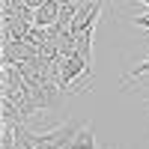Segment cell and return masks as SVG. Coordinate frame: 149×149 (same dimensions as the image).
I'll return each instance as SVG.
<instances>
[{
  "label": "cell",
  "mask_w": 149,
  "mask_h": 149,
  "mask_svg": "<svg viewBox=\"0 0 149 149\" xmlns=\"http://www.w3.org/2000/svg\"><path fill=\"white\" fill-rule=\"evenodd\" d=\"M98 15H102V0H84L78 6V15L72 21V33H81V30H95Z\"/></svg>",
  "instance_id": "1"
},
{
  "label": "cell",
  "mask_w": 149,
  "mask_h": 149,
  "mask_svg": "<svg viewBox=\"0 0 149 149\" xmlns=\"http://www.w3.org/2000/svg\"><path fill=\"white\" fill-rule=\"evenodd\" d=\"M36 149H51V146H36Z\"/></svg>",
  "instance_id": "7"
},
{
  "label": "cell",
  "mask_w": 149,
  "mask_h": 149,
  "mask_svg": "<svg viewBox=\"0 0 149 149\" xmlns=\"http://www.w3.org/2000/svg\"><path fill=\"white\" fill-rule=\"evenodd\" d=\"M74 48H78V54L93 66V30H81V33H74Z\"/></svg>",
  "instance_id": "3"
},
{
  "label": "cell",
  "mask_w": 149,
  "mask_h": 149,
  "mask_svg": "<svg viewBox=\"0 0 149 149\" xmlns=\"http://www.w3.org/2000/svg\"><path fill=\"white\" fill-rule=\"evenodd\" d=\"M143 74H149V60H143V63H137L128 74H125V81L122 84H128V81H134V78H143Z\"/></svg>",
  "instance_id": "5"
},
{
  "label": "cell",
  "mask_w": 149,
  "mask_h": 149,
  "mask_svg": "<svg viewBox=\"0 0 149 149\" xmlns=\"http://www.w3.org/2000/svg\"><path fill=\"white\" fill-rule=\"evenodd\" d=\"M74 149H98V146H95V134H93V122L78 131V137H74Z\"/></svg>",
  "instance_id": "4"
},
{
  "label": "cell",
  "mask_w": 149,
  "mask_h": 149,
  "mask_svg": "<svg viewBox=\"0 0 149 149\" xmlns=\"http://www.w3.org/2000/svg\"><path fill=\"white\" fill-rule=\"evenodd\" d=\"M140 3H146V6H149V0H140Z\"/></svg>",
  "instance_id": "8"
},
{
  "label": "cell",
  "mask_w": 149,
  "mask_h": 149,
  "mask_svg": "<svg viewBox=\"0 0 149 149\" xmlns=\"http://www.w3.org/2000/svg\"><path fill=\"white\" fill-rule=\"evenodd\" d=\"M24 3H27V6H30V9H39V6H42V3H45V0H24Z\"/></svg>",
  "instance_id": "6"
},
{
  "label": "cell",
  "mask_w": 149,
  "mask_h": 149,
  "mask_svg": "<svg viewBox=\"0 0 149 149\" xmlns=\"http://www.w3.org/2000/svg\"><path fill=\"white\" fill-rule=\"evenodd\" d=\"M54 149H63V146H54Z\"/></svg>",
  "instance_id": "9"
},
{
  "label": "cell",
  "mask_w": 149,
  "mask_h": 149,
  "mask_svg": "<svg viewBox=\"0 0 149 149\" xmlns=\"http://www.w3.org/2000/svg\"><path fill=\"white\" fill-rule=\"evenodd\" d=\"M60 0H45V3L36 9V15H33V24L36 27H51V24L60 21Z\"/></svg>",
  "instance_id": "2"
}]
</instances>
